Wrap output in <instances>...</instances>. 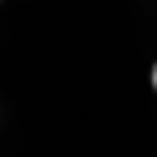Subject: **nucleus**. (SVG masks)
<instances>
[{"instance_id":"1","label":"nucleus","mask_w":157,"mask_h":157,"mask_svg":"<svg viewBox=\"0 0 157 157\" xmlns=\"http://www.w3.org/2000/svg\"><path fill=\"white\" fill-rule=\"evenodd\" d=\"M149 77H153V89H157V64H153V72H149Z\"/></svg>"}]
</instances>
